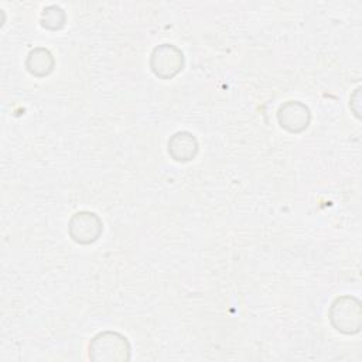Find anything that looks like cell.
Wrapping results in <instances>:
<instances>
[{
	"mask_svg": "<svg viewBox=\"0 0 362 362\" xmlns=\"http://www.w3.org/2000/svg\"><path fill=\"white\" fill-rule=\"evenodd\" d=\"M88 355L93 362H126L132 358V346L123 334L107 329L89 341Z\"/></svg>",
	"mask_w": 362,
	"mask_h": 362,
	"instance_id": "cell-1",
	"label": "cell"
},
{
	"mask_svg": "<svg viewBox=\"0 0 362 362\" xmlns=\"http://www.w3.org/2000/svg\"><path fill=\"white\" fill-rule=\"evenodd\" d=\"M332 328L344 335H355L362 328V307L358 297L342 294L332 300L328 308Z\"/></svg>",
	"mask_w": 362,
	"mask_h": 362,
	"instance_id": "cell-2",
	"label": "cell"
},
{
	"mask_svg": "<svg viewBox=\"0 0 362 362\" xmlns=\"http://www.w3.org/2000/svg\"><path fill=\"white\" fill-rule=\"evenodd\" d=\"M184 52L170 42L156 45L148 58V66L154 76L164 81L175 78L184 69Z\"/></svg>",
	"mask_w": 362,
	"mask_h": 362,
	"instance_id": "cell-3",
	"label": "cell"
},
{
	"mask_svg": "<svg viewBox=\"0 0 362 362\" xmlns=\"http://www.w3.org/2000/svg\"><path fill=\"white\" fill-rule=\"evenodd\" d=\"M103 233V222L92 211H78L68 221V235L78 245H92Z\"/></svg>",
	"mask_w": 362,
	"mask_h": 362,
	"instance_id": "cell-4",
	"label": "cell"
},
{
	"mask_svg": "<svg viewBox=\"0 0 362 362\" xmlns=\"http://www.w3.org/2000/svg\"><path fill=\"white\" fill-rule=\"evenodd\" d=\"M276 117L281 129L291 134H300L310 126L311 112L305 103L291 99L279 106Z\"/></svg>",
	"mask_w": 362,
	"mask_h": 362,
	"instance_id": "cell-5",
	"label": "cell"
},
{
	"mask_svg": "<svg viewBox=\"0 0 362 362\" xmlns=\"http://www.w3.org/2000/svg\"><path fill=\"white\" fill-rule=\"evenodd\" d=\"M199 144L197 137L188 130L175 132L170 136L167 143V153L168 156L178 163H188L194 160L198 154Z\"/></svg>",
	"mask_w": 362,
	"mask_h": 362,
	"instance_id": "cell-6",
	"label": "cell"
},
{
	"mask_svg": "<svg viewBox=\"0 0 362 362\" xmlns=\"http://www.w3.org/2000/svg\"><path fill=\"white\" fill-rule=\"evenodd\" d=\"M24 66L30 75L35 78H45L54 71L55 58L48 48L35 47L27 54Z\"/></svg>",
	"mask_w": 362,
	"mask_h": 362,
	"instance_id": "cell-7",
	"label": "cell"
},
{
	"mask_svg": "<svg viewBox=\"0 0 362 362\" xmlns=\"http://www.w3.org/2000/svg\"><path fill=\"white\" fill-rule=\"evenodd\" d=\"M65 23H66V14L64 8H61L57 4L47 6L40 16L41 27L48 31H58L65 25Z\"/></svg>",
	"mask_w": 362,
	"mask_h": 362,
	"instance_id": "cell-8",
	"label": "cell"
},
{
	"mask_svg": "<svg viewBox=\"0 0 362 362\" xmlns=\"http://www.w3.org/2000/svg\"><path fill=\"white\" fill-rule=\"evenodd\" d=\"M359 93H361V88H356L355 89V92H354V95L351 96V99H349V107H351V110L354 112V115H355V117L356 119H361V110H359Z\"/></svg>",
	"mask_w": 362,
	"mask_h": 362,
	"instance_id": "cell-9",
	"label": "cell"
}]
</instances>
